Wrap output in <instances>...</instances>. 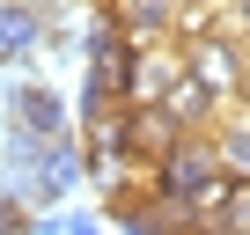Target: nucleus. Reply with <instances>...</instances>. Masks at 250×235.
I'll return each mask as SVG.
<instances>
[{"label":"nucleus","mask_w":250,"mask_h":235,"mask_svg":"<svg viewBox=\"0 0 250 235\" xmlns=\"http://www.w3.org/2000/svg\"><path fill=\"white\" fill-rule=\"evenodd\" d=\"M147 191H155V206H169V213L213 220V213H221V198H228L235 184H228V169H221L213 133H184V140L147 169Z\"/></svg>","instance_id":"1"},{"label":"nucleus","mask_w":250,"mask_h":235,"mask_svg":"<svg viewBox=\"0 0 250 235\" xmlns=\"http://www.w3.org/2000/svg\"><path fill=\"white\" fill-rule=\"evenodd\" d=\"M184 74H191L206 96L235 103V96H250V44L221 22V30H206V37H191V44H184Z\"/></svg>","instance_id":"2"},{"label":"nucleus","mask_w":250,"mask_h":235,"mask_svg":"<svg viewBox=\"0 0 250 235\" xmlns=\"http://www.w3.org/2000/svg\"><path fill=\"white\" fill-rule=\"evenodd\" d=\"M177 81H184V44H177V37L133 44V66H125V103H162Z\"/></svg>","instance_id":"3"},{"label":"nucleus","mask_w":250,"mask_h":235,"mask_svg":"<svg viewBox=\"0 0 250 235\" xmlns=\"http://www.w3.org/2000/svg\"><path fill=\"white\" fill-rule=\"evenodd\" d=\"M8 133H30V140H74L66 103H59L44 81H15V88H8Z\"/></svg>","instance_id":"4"},{"label":"nucleus","mask_w":250,"mask_h":235,"mask_svg":"<svg viewBox=\"0 0 250 235\" xmlns=\"http://www.w3.org/2000/svg\"><path fill=\"white\" fill-rule=\"evenodd\" d=\"M177 140H184V133H177V118H169L162 103H125V155H133L140 169H155Z\"/></svg>","instance_id":"5"},{"label":"nucleus","mask_w":250,"mask_h":235,"mask_svg":"<svg viewBox=\"0 0 250 235\" xmlns=\"http://www.w3.org/2000/svg\"><path fill=\"white\" fill-rule=\"evenodd\" d=\"M52 37L44 8H22V0H0V66H30V52Z\"/></svg>","instance_id":"6"},{"label":"nucleus","mask_w":250,"mask_h":235,"mask_svg":"<svg viewBox=\"0 0 250 235\" xmlns=\"http://www.w3.org/2000/svg\"><path fill=\"white\" fill-rule=\"evenodd\" d=\"M103 8L118 15V30L133 44H155V37H177V8L184 0H103Z\"/></svg>","instance_id":"7"},{"label":"nucleus","mask_w":250,"mask_h":235,"mask_svg":"<svg viewBox=\"0 0 250 235\" xmlns=\"http://www.w3.org/2000/svg\"><path fill=\"white\" fill-rule=\"evenodd\" d=\"M213 147H221V169H228V184H250V96H235V103L221 110Z\"/></svg>","instance_id":"8"},{"label":"nucleus","mask_w":250,"mask_h":235,"mask_svg":"<svg viewBox=\"0 0 250 235\" xmlns=\"http://www.w3.org/2000/svg\"><path fill=\"white\" fill-rule=\"evenodd\" d=\"M110 220H118V235H169V213L155 206V191H147V184L118 191V198H110Z\"/></svg>","instance_id":"9"},{"label":"nucleus","mask_w":250,"mask_h":235,"mask_svg":"<svg viewBox=\"0 0 250 235\" xmlns=\"http://www.w3.org/2000/svg\"><path fill=\"white\" fill-rule=\"evenodd\" d=\"M30 220H37V213H30L15 191H0V235H30Z\"/></svg>","instance_id":"10"},{"label":"nucleus","mask_w":250,"mask_h":235,"mask_svg":"<svg viewBox=\"0 0 250 235\" xmlns=\"http://www.w3.org/2000/svg\"><path fill=\"white\" fill-rule=\"evenodd\" d=\"M221 22H228V30H235V37H250V0H235V8H228V15H221Z\"/></svg>","instance_id":"11"},{"label":"nucleus","mask_w":250,"mask_h":235,"mask_svg":"<svg viewBox=\"0 0 250 235\" xmlns=\"http://www.w3.org/2000/svg\"><path fill=\"white\" fill-rule=\"evenodd\" d=\"M74 235H103V228H96V220H74Z\"/></svg>","instance_id":"12"},{"label":"nucleus","mask_w":250,"mask_h":235,"mask_svg":"<svg viewBox=\"0 0 250 235\" xmlns=\"http://www.w3.org/2000/svg\"><path fill=\"white\" fill-rule=\"evenodd\" d=\"M22 8H44V15H52V0H22Z\"/></svg>","instance_id":"13"},{"label":"nucleus","mask_w":250,"mask_h":235,"mask_svg":"<svg viewBox=\"0 0 250 235\" xmlns=\"http://www.w3.org/2000/svg\"><path fill=\"white\" fill-rule=\"evenodd\" d=\"M213 8H221V15H228V8H235V0H213Z\"/></svg>","instance_id":"14"}]
</instances>
